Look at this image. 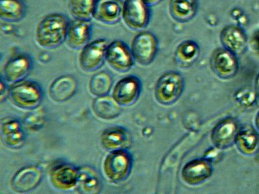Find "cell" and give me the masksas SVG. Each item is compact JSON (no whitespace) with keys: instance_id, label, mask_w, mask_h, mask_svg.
<instances>
[{"instance_id":"obj_1","label":"cell","mask_w":259,"mask_h":194,"mask_svg":"<svg viewBox=\"0 0 259 194\" xmlns=\"http://www.w3.org/2000/svg\"><path fill=\"white\" fill-rule=\"evenodd\" d=\"M68 24V20L61 14L46 16L36 27V43L40 47L49 50L59 47L66 40Z\"/></svg>"},{"instance_id":"obj_2","label":"cell","mask_w":259,"mask_h":194,"mask_svg":"<svg viewBox=\"0 0 259 194\" xmlns=\"http://www.w3.org/2000/svg\"><path fill=\"white\" fill-rule=\"evenodd\" d=\"M9 96L16 107L23 110H34L40 106L44 92L38 83L24 80L11 85Z\"/></svg>"},{"instance_id":"obj_3","label":"cell","mask_w":259,"mask_h":194,"mask_svg":"<svg viewBox=\"0 0 259 194\" xmlns=\"http://www.w3.org/2000/svg\"><path fill=\"white\" fill-rule=\"evenodd\" d=\"M133 159L127 150L110 152L103 163V172L108 181L119 183L131 174Z\"/></svg>"},{"instance_id":"obj_4","label":"cell","mask_w":259,"mask_h":194,"mask_svg":"<svg viewBox=\"0 0 259 194\" xmlns=\"http://www.w3.org/2000/svg\"><path fill=\"white\" fill-rule=\"evenodd\" d=\"M122 18L128 28L140 31L150 22L149 6L143 0H125L122 7Z\"/></svg>"},{"instance_id":"obj_5","label":"cell","mask_w":259,"mask_h":194,"mask_svg":"<svg viewBox=\"0 0 259 194\" xmlns=\"http://www.w3.org/2000/svg\"><path fill=\"white\" fill-rule=\"evenodd\" d=\"M108 41L98 39L89 42L82 48L79 55V66L85 72H94L105 63Z\"/></svg>"},{"instance_id":"obj_6","label":"cell","mask_w":259,"mask_h":194,"mask_svg":"<svg viewBox=\"0 0 259 194\" xmlns=\"http://www.w3.org/2000/svg\"><path fill=\"white\" fill-rule=\"evenodd\" d=\"M158 52V41L149 32H142L136 35L132 43L131 52L134 61L142 66L153 62Z\"/></svg>"},{"instance_id":"obj_7","label":"cell","mask_w":259,"mask_h":194,"mask_svg":"<svg viewBox=\"0 0 259 194\" xmlns=\"http://www.w3.org/2000/svg\"><path fill=\"white\" fill-rule=\"evenodd\" d=\"M105 60L111 68L119 73L127 72L134 66L131 50L121 40H114L108 43Z\"/></svg>"},{"instance_id":"obj_8","label":"cell","mask_w":259,"mask_h":194,"mask_svg":"<svg viewBox=\"0 0 259 194\" xmlns=\"http://www.w3.org/2000/svg\"><path fill=\"white\" fill-rule=\"evenodd\" d=\"M182 90L181 76L176 73H166L160 78L156 85V99L163 105H170L181 95Z\"/></svg>"},{"instance_id":"obj_9","label":"cell","mask_w":259,"mask_h":194,"mask_svg":"<svg viewBox=\"0 0 259 194\" xmlns=\"http://www.w3.org/2000/svg\"><path fill=\"white\" fill-rule=\"evenodd\" d=\"M142 91V84L134 76L122 78L118 81L113 88L112 96L118 105L129 106L137 101Z\"/></svg>"},{"instance_id":"obj_10","label":"cell","mask_w":259,"mask_h":194,"mask_svg":"<svg viewBox=\"0 0 259 194\" xmlns=\"http://www.w3.org/2000/svg\"><path fill=\"white\" fill-rule=\"evenodd\" d=\"M42 176V172L38 166H25L18 170L11 179V188L18 193L29 192L40 184Z\"/></svg>"},{"instance_id":"obj_11","label":"cell","mask_w":259,"mask_h":194,"mask_svg":"<svg viewBox=\"0 0 259 194\" xmlns=\"http://www.w3.org/2000/svg\"><path fill=\"white\" fill-rule=\"evenodd\" d=\"M78 168L68 163L59 164L50 172V181L58 190L67 191L77 186Z\"/></svg>"},{"instance_id":"obj_12","label":"cell","mask_w":259,"mask_h":194,"mask_svg":"<svg viewBox=\"0 0 259 194\" xmlns=\"http://www.w3.org/2000/svg\"><path fill=\"white\" fill-rule=\"evenodd\" d=\"M32 68V60L28 55H16L5 65L3 72L5 81L15 84L24 80L29 75Z\"/></svg>"},{"instance_id":"obj_13","label":"cell","mask_w":259,"mask_h":194,"mask_svg":"<svg viewBox=\"0 0 259 194\" xmlns=\"http://www.w3.org/2000/svg\"><path fill=\"white\" fill-rule=\"evenodd\" d=\"M1 137L2 142L7 147L18 149L24 144L26 134L19 120L8 117L2 121Z\"/></svg>"},{"instance_id":"obj_14","label":"cell","mask_w":259,"mask_h":194,"mask_svg":"<svg viewBox=\"0 0 259 194\" xmlns=\"http://www.w3.org/2000/svg\"><path fill=\"white\" fill-rule=\"evenodd\" d=\"M122 7L120 0H96L93 18L103 24H116L122 18Z\"/></svg>"},{"instance_id":"obj_15","label":"cell","mask_w":259,"mask_h":194,"mask_svg":"<svg viewBox=\"0 0 259 194\" xmlns=\"http://www.w3.org/2000/svg\"><path fill=\"white\" fill-rule=\"evenodd\" d=\"M92 34V25L90 22L74 19L69 22L66 41L72 50H80L89 43Z\"/></svg>"},{"instance_id":"obj_16","label":"cell","mask_w":259,"mask_h":194,"mask_svg":"<svg viewBox=\"0 0 259 194\" xmlns=\"http://www.w3.org/2000/svg\"><path fill=\"white\" fill-rule=\"evenodd\" d=\"M101 144L109 152L127 150L131 147V134L123 127H109L103 131L101 137Z\"/></svg>"},{"instance_id":"obj_17","label":"cell","mask_w":259,"mask_h":194,"mask_svg":"<svg viewBox=\"0 0 259 194\" xmlns=\"http://www.w3.org/2000/svg\"><path fill=\"white\" fill-rule=\"evenodd\" d=\"M77 87V80L73 76L63 75L53 81L49 89V94L53 101L63 103L75 95Z\"/></svg>"},{"instance_id":"obj_18","label":"cell","mask_w":259,"mask_h":194,"mask_svg":"<svg viewBox=\"0 0 259 194\" xmlns=\"http://www.w3.org/2000/svg\"><path fill=\"white\" fill-rule=\"evenodd\" d=\"M211 63L214 72L223 78L233 77L239 67L235 55L226 48H220L214 52Z\"/></svg>"},{"instance_id":"obj_19","label":"cell","mask_w":259,"mask_h":194,"mask_svg":"<svg viewBox=\"0 0 259 194\" xmlns=\"http://www.w3.org/2000/svg\"><path fill=\"white\" fill-rule=\"evenodd\" d=\"M221 40L226 50L234 55L241 54L246 47V34L240 27L235 25L225 27L221 32Z\"/></svg>"},{"instance_id":"obj_20","label":"cell","mask_w":259,"mask_h":194,"mask_svg":"<svg viewBox=\"0 0 259 194\" xmlns=\"http://www.w3.org/2000/svg\"><path fill=\"white\" fill-rule=\"evenodd\" d=\"M239 133L235 121L226 120L214 128L212 135V142L219 149H226L235 142Z\"/></svg>"},{"instance_id":"obj_21","label":"cell","mask_w":259,"mask_h":194,"mask_svg":"<svg viewBox=\"0 0 259 194\" xmlns=\"http://www.w3.org/2000/svg\"><path fill=\"white\" fill-rule=\"evenodd\" d=\"M77 187L80 193H98L102 188L100 176L92 166H84L78 168Z\"/></svg>"},{"instance_id":"obj_22","label":"cell","mask_w":259,"mask_h":194,"mask_svg":"<svg viewBox=\"0 0 259 194\" xmlns=\"http://www.w3.org/2000/svg\"><path fill=\"white\" fill-rule=\"evenodd\" d=\"M120 105L110 96H97L92 103L95 115L104 120H112L119 117L122 110Z\"/></svg>"},{"instance_id":"obj_23","label":"cell","mask_w":259,"mask_h":194,"mask_svg":"<svg viewBox=\"0 0 259 194\" xmlns=\"http://www.w3.org/2000/svg\"><path fill=\"white\" fill-rule=\"evenodd\" d=\"M211 174V168L205 161H194L185 166L182 175L185 181L191 184H199L205 181Z\"/></svg>"},{"instance_id":"obj_24","label":"cell","mask_w":259,"mask_h":194,"mask_svg":"<svg viewBox=\"0 0 259 194\" xmlns=\"http://www.w3.org/2000/svg\"><path fill=\"white\" fill-rule=\"evenodd\" d=\"M198 6V0H170V15L178 22H187L196 15Z\"/></svg>"},{"instance_id":"obj_25","label":"cell","mask_w":259,"mask_h":194,"mask_svg":"<svg viewBox=\"0 0 259 194\" xmlns=\"http://www.w3.org/2000/svg\"><path fill=\"white\" fill-rule=\"evenodd\" d=\"M26 7L22 0H0V18L8 22H18L25 17Z\"/></svg>"},{"instance_id":"obj_26","label":"cell","mask_w":259,"mask_h":194,"mask_svg":"<svg viewBox=\"0 0 259 194\" xmlns=\"http://www.w3.org/2000/svg\"><path fill=\"white\" fill-rule=\"evenodd\" d=\"M112 85V76L107 71H102L92 76L89 84L90 91L96 96L107 95Z\"/></svg>"},{"instance_id":"obj_27","label":"cell","mask_w":259,"mask_h":194,"mask_svg":"<svg viewBox=\"0 0 259 194\" xmlns=\"http://www.w3.org/2000/svg\"><path fill=\"white\" fill-rule=\"evenodd\" d=\"M96 0H70L69 10L74 19L90 22L93 18Z\"/></svg>"},{"instance_id":"obj_28","label":"cell","mask_w":259,"mask_h":194,"mask_svg":"<svg viewBox=\"0 0 259 194\" xmlns=\"http://www.w3.org/2000/svg\"><path fill=\"white\" fill-rule=\"evenodd\" d=\"M237 142L240 151L244 154H251L257 149L258 138L253 131L247 129L238 134Z\"/></svg>"},{"instance_id":"obj_29","label":"cell","mask_w":259,"mask_h":194,"mask_svg":"<svg viewBox=\"0 0 259 194\" xmlns=\"http://www.w3.org/2000/svg\"><path fill=\"white\" fill-rule=\"evenodd\" d=\"M198 46L194 41H186L178 46L177 58L182 63H190L197 58Z\"/></svg>"},{"instance_id":"obj_30","label":"cell","mask_w":259,"mask_h":194,"mask_svg":"<svg viewBox=\"0 0 259 194\" xmlns=\"http://www.w3.org/2000/svg\"><path fill=\"white\" fill-rule=\"evenodd\" d=\"M45 122V114L44 110L36 108L32 113H29L24 119L25 127L30 130L37 131L42 128Z\"/></svg>"},{"instance_id":"obj_31","label":"cell","mask_w":259,"mask_h":194,"mask_svg":"<svg viewBox=\"0 0 259 194\" xmlns=\"http://www.w3.org/2000/svg\"><path fill=\"white\" fill-rule=\"evenodd\" d=\"M250 45L252 50L259 55V31L255 32L252 36Z\"/></svg>"},{"instance_id":"obj_32","label":"cell","mask_w":259,"mask_h":194,"mask_svg":"<svg viewBox=\"0 0 259 194\" xmlns=\"http://www.w3.org/2000/svg\"><path fill=\"white\" fill-rule=\"evenodd\" d=\"M9 88H8V85L6 84V82H4L3 78H2L1 80V102L4 101V99L7 96H9Z\"/></svg>"},{"instance_id":"obj_33","label":"cell","mask_w":259,"mask_h":194,"mask_svg":"<svg viewBox=\"0 0 259 194\" xmlns=\"http://www.w3.org/2000/svg\"><path fill=\"white\" fill-rule=\"evenodd\" d=\"M148 6H155L158 4L161 0H143Z\"/></svg>"},{"instance_id":"obj_34","label":"cell","mask_w":259,"mask_h":194,"mask_svg":"<svg viewBox=\"0 0 259 194\" xmlns=\"http://www.w3.org/2000/svg\"><path fill=\"white\" fill-rule=\"evenodd\" d=\"M256 94H257V95L259 98V75L257 78V79H256Z\"/></svg>"},{"instance_id":"obj_35","label":"cell","mask_w":259,"mask_h":194,"mask_svg":"<svg viewBox=\"0 0 259 194\" xmlns=\"http://www.w3.org/2000/svg\"><path fill=\"white\" fill-rule=\"evenodd\" d=\"M255 123H256V128H257L259 130V112H258L257 115H256Z\"/></svg>"}]
</instances>
